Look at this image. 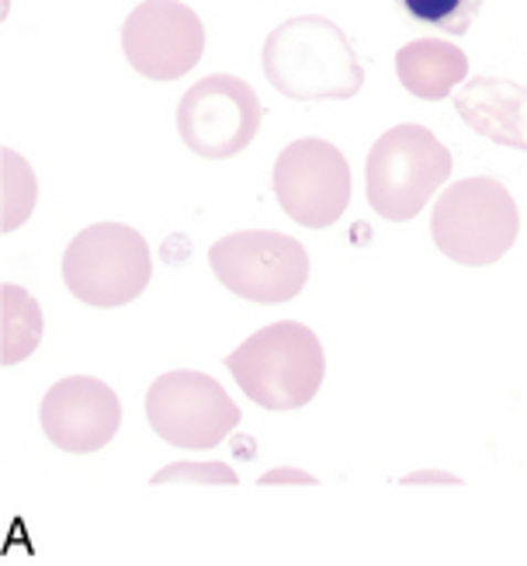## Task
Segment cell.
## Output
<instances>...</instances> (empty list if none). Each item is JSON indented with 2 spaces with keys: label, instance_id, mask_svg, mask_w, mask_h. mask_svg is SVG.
I'll use <instances>...</instances> for the list:
<instances>
[{
  "label": "cell",
  "instance_id": "6da1fadb",
  "mask_svg": "<svg viewBox=\"0 0 527 566\" xmlns=\"http://www.w3.org/2000/svg\"><path fill=\"white\" fill-rule=\"evenodd\" d=\"M264 77L295 102H347L365 84V66L347 32L323 14L278 24L264 42Z\"/></svg>",
  "mask_w": 527,
  "mask_h": 566
},
{
  "label": "cell",
  "instance_id": "7a4b0ae2",
  "mask_svg": "<svg viewBox=\"0 0 527 566\" xmlns=\"http://www.w3.org/2000/svg\"><path fill=\"white\" fill-rule=\"evenodd\" d=\"M236 386L264 410H298L306 407L326 376V355L319 337L295 319L267 324L250 334L225 358Z\"/></svg>",
  "mask_w": 527,
  "mask_h": 566
},
{
  "label": "cell",
  "instance_id": "3957f363",
  "mask_svg": "<svg viewBox=\"0 0 527 566\" xmlns=\"http://www.w3.org/2000/svg\"><path fill=\"white\" fill-rule=\"evenodd\" d=\"M520 233V212L514 195L496 178H465L444 188L434 202L431 237L444 258L486 268L504 258Z\"/></svg>",
  "mask_w": 527,
  "mask_h": 566
},
{
  "label": "cell",
  "instance_id": "277c9868",
  "mask_svg": "<svg viewBox=\"0 0 527 566\" xmlns=\"http://www.w3.org/2000/svg\"><path fill=\"white\" fill-rule=\"evenodd\" d=\"M368 202L389 223H410L451 178L447 146L423 126H396L368 154Z\"/></svg>",
  "mask_w": 527,
  "mask_h": 566
},
{
  "label": "cell",
  "instance_id": "5b68a950",
  "mask_svg": "<svg viewBox=\"0 0 527 566\" xmlns=\"http://www.w3.org/2000/svg\"><path fill=\"white\" fill-rule=\"evenodd\" d=\"M154 279V258L139 230L125 223H94L70 240L63 282L84 306H129Z\"/></svg>",
  "mask_w": 527,
  "mask_h": 566
},
{
  "label": "cell",
  "instance_id": "8992f818",
  "mask_svg": "<svg viewBox=\"0 0 527 566\" xmlns=\"http://www.w3.org/2000/svg\"><path fill=\"white\" fill-rule=\"evenodd\" d=\"M209 264L222 289L261 306L292 303L309 282V251L274 230H240L215 240Z\"/></svg>",
  "mask_w": 527,
  "mask_h": 566
},
{
  "label": "cell",
  "instance_id": "52a82bcc",
  "mask_svg": "<svg viewBox=\"0 0 527 566\" xmlns=\"http://www.w3.org/2000/svg\"><path fill=\"white\" fill-rule=\"evenodd\" d=\"M146 421L167 446L215 449L240 424V407L212 376L173 368L146 392Z\"/></svg>",
  "mask_w": 527,
  "mask_h": 566
},
{
  "label": "cell",
  "instance_id": "ba28073f",
  "mask_svg": "<svg viewBox=\"0 0 527 566\" xmlns=\"http://www.w3.org/2000/svg\"><path fill=\"white\" fill-rule=\"evenodd\" d=\"M261 118L264 105L254 87L233 73H212L185 91L178 105V136L191 154L225 160L257 139Z\"/></svg>",
  "mask_w": 527,
  "mask_h": 566
},
{
  "label": "cell",
  "instance_id": "9c48e42d",
  "mask_svg": "<svg viewBox=\"0 0 527 566\" xmlns=\"http://www.w3.org/2000/svg\"><path fill=\"white\" fill-rule=\"evenodd\" d=\"M271 185L292 223L306 230L334 227L350 202L347 157L326 139H295L274 160Z\"/></svg>",
  "mask_w": 527,
  "mask_h": 566
},
{
  "label": "cell",
  "instance_id": "30bf717a",
  "mask_svg": "<svg viewBox=\"0 0 527 566\" xmlns=\"http://www.w3.org/2000/svg\"><path fill=\"white\" fill-rule=\"evenodd\" d=\"M122 53L149 81H178L205 53V24L178 0H143L122 24Z\"/></svg>",
  "mask_w": 527,
  "mask_h": 566
},
{
  "label": "cell",
  "instance_id": "8fae6325",
  "mask_svg": "<svg viewBox=\"0 0 527 566\" xmlns=\"http://www.w3.org/2000/svg\"><path fill=\"white\" fill-rule=\"evenodd\" d=\"M39 421L45 438L56 449L87 455L112 446V438L122 428V400L102 379L70 376L49 386V392L42 397Z\"/></svg>",
  "mask_w": 527,
  "mask_h": 566
},
{
  "label": "cell",
  "instance_id": "7c38bea8",
  "mask_svg": "<svg viewBox=\"0 0 527 566\" xmlns=\"http://www.w3.org/2000/svg\"><path fill=\"white\" fill-rule=\"evenodd\" d=\"M455 112L483 139L510 146V150H527V84L472 77L455 94Z\"/></svg>",
  "mask_w": 527,
  "mask_h": 566
},
{
  "label": "cell",
  "instance_id": "4fadbf2b",
  "mask_svg": "<svg viewBox=\"0 0 527 566\" xmlns=\"http://www.w3.org/2000/svg\"><path fill=\"white\" fill-rule=\"evenodd\" d=\"M396 77L413 97L441 102L468 77V56L444 39H417L399 49Z\"/></svg>",
  "mask_w": 527,
  "mask_h": 566
},
{
  "label": "cell",
  "instance_id": "5bb4252c",
  "mask_svg": "<svg viewBox=\"0 0 527 566\" xmlns=\"http://www.w3.org/2000/svg\"><path fill=\"white\" fill-rule=\"evenodd\" d=\"M42 313L39 303L18 285H4V365H18L39 348Z\"/></svg>",
  "mask_w": 527,
  "mask_h": 566
},
{
  "label": "cell",
  "instance_id": "9a60e30c",
  "mask_svg": "<svg viewBox=\"0 0 527 566\" xmlns=\"http://www.w3.org/2000/svg\"><path fill=\"white\" fill-rule=\"evenodd\" d=\"M486 0H399L413 21L426 24V29H438L444 35H465L475 18H479Z\"/></svg>",
  "mask_w": 527,
  "mask_h": 566
},
{
  "label": "cell",
  "instance_id": "2e32d148",
  "mask_svg": "<svg viewBox=\"0 0 527 566\" xmlns=\"http://www.w3.org/2000/svg\"><path fill=\"white\" fill-rule=\"evenodd\" d=\"M4 164H8V202H4L8 216H4V233H11V230L21 227V219L35 209V178H32L29 164H24L14 150L4 154Z\"/></svg>",
  "mask_w": 527,
  "mask_h": 566
},
{
  "label": "cell",
  "instance_id": "e0dca14e",
  "mask_svg": "<svg viewBox=\"0 0 527 566\" xmlns=\"http://www.w3.org/2000/svg\"><path fill=\"white\" fill-rule=\"evenodd\" d=\"M178 480H212V483H236V473L225 470V465H167V470H160L154 476V486L160 483H178Z\"/></svg>",
  "mask_w": 527,
  "mask_h": 566
}]
</instances>
